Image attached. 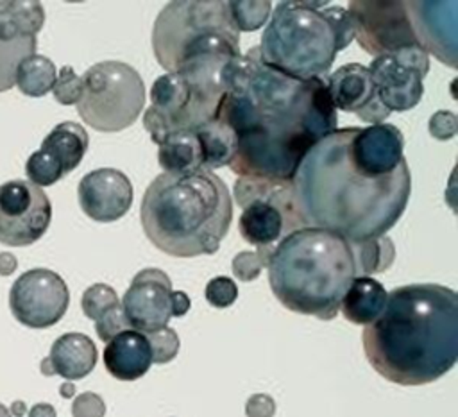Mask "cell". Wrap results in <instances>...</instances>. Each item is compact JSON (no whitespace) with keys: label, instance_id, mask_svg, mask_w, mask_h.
Here are the masks:
<instances>
[{"label":"cell","instance_id":"ffe728a7","mask_svg":"<svg viewBox=\"0 0 458 417\" xmlns=\"http://www.w3.org/2000/svg\"><path fill=\"white\" fill-rule=\"evenodd\" d=\"M81 209L97 222H114L132 206V184L116 168L88 172L77 186Z\"/></svg>","mask_w":458,"mask_h":417},{"label":"cell","instance_id":"83f0119b","mask_svg":"<svg viewBox=\"0 0 458 417\" xmlns=\"http://www.w3.org/2000/svg\"><path fill=\"white\" fill-rule=\"evenodd\" d=\"M55 77V64L45 55L32 54L18 64L14 86H18V89L27 97H43L52 89Z\"/></svg>","mask_w":458,"mask_h":417},{"label":"cell","instance_id":"cb8c5ba5","mask_svg":"<svg viewBox=\"0 0 458 417\" xmlns=\"http://www.w3.org/2000/svg\"><path fill=\"white\" fill-rule=\"evenodd\" d=\"M386 290L379 281L367 276H356L345 290L340 310L344 317L358 326L374 322L386 304Z\"/></svg>","mask_w":458,"mask_h":417},{"label":"cell","instance_id":"f546056e","mask_svg":"<svg viewBox=\"0 0 458 417\" xmlns=\"http://www.w3.org/2000/svg\"><path fill=\"white\" fill-rule=\"evenodd\" d=\"M229 9H231V16L234 20L236 29L242 32H250L259 29L261 25L267 23L272 4L267 0L261 2H229Z\"/></svg>","mask_w":458,"mask_h":417},{"label":"cell","instance_id":"d6986e66","mask_svg":"<svg viewBox=\"0 0 458 417\" xmlns=\"http://www.w3.org/2000/svg\"><path fill=\"white\" fill-rule=\"evenodd\" d=\"M324 81L335 109L354 113L370 125L383 123L388 118L390 111L379 102L367 66L349 63L335 70Z\"/></svg>","mask_w":458,"mask_h":417},{"label":"cell","instance_id":"2e32d148","mask_svg":"<svg viewBox=\"0 0 458 417\" xmlns=\"http://www.w3.org/2000/svg\"><path fill=\"white\" fill-rule=\"evenodd\" d=\"M172 281L161 268H141L120 301L131 329L143 335L165 328L172 317Z\"/></svg>","mask_w":458,"mask_h":417},{"label":"cell","instance_id":"7a4b0ae2","mask_svg":"<svg viewBox=\"0 0 458 417\" xmlns=\"http://www.w3.org/2000/svg\"><path fill=\"white\" fill-rule=\"evenodd\" d=\"M351 136L352 127L324 136L301 161L292 188L304 227L360 242L397 224L410 199L411 174L406 165L390 175H367L351 161Z\"/></svg>","mask_w":458,"mask_h":417},{"label":"cell","instance_id":"4fadbf2b","mask_svg":"<svg viewBox=\"0 0 458 417\" xmlns=\"http://www.w3.org/2000/svg\"><path fill=\"white\" fill-rule=\"evenodd\" d=\"M52 220L48 195L23 179L0 184V243L25 247L38 242Z\"/></svg>","mask_w":458,"mask_h":417},{"label":"cell","instance_id":"30bf717a","mask_svg":"<svg viewBox=\"0 0 458 417\" xmlns=\"http://www.w3.org/2000/svg\"><path fill=\"white\" fill-rule=\"evenodd\" d=\"M242 208L238 231L258 249H274L283 238L304 227L293 199L292 181L238 177L233 188Z\"/></svg>","mask_w":458,"mask_h":417},{"label":"cell","instance_id":"3957f363","mask_svg":"<svg viewBox=\"0 0 458 417\" xmlns=\"http://www.w3.org/2000/svg\"><path fill=\"white\" fill-rule=\"evenodd\" d=\"M361 342L385 379L403 387L431 383L458 360V294L438 283L397 286L379 317L365 326Z\"/></svg>","mask_w":458,"mask_h":417},{"label":"cell","instance_id":"d590c367","mask_svg":"<svg viewBox=\"0 0 458 417\" xmlns=\"http://www.w3.org/2000/svg\"><path fill=\"white\" fill-rule=\"evenodd\" d=\"M125 329H131V328L123 317L122 304L109 310L106 315H102L98 320H95V331H97L98 338L104 342H109L111 338H114L118 333H122Z\"/></svg>","mask_w":458,"mask_h":417},{"label":"cell","instance_id":"e575fe53","mask_svg":"<svg viewBox=\"0 0 458 417\" xmlns=\"http://www.w3.org/2000/svg\"><path fill=\"white\" fill-rule=\"evenodd\" d=\"M428 131H429V134L435 140H440V141H447L453 136H456V132H458V118H456L454 111H449V109L435 111L431 115V118H429Z\"/></svg>","mask_w":458,"mask_h":417},{"label":"cell","instance_id":"52a82bcc","mask_svg":"<svg viewBox=\"0 0 458 417\" xmlns=\"http://www.w3.org/2000/svg\"><path fill=\"white\" fill-rule=\"evenodd\" d=\"M354 39L347 9L279 2L261 36L259 55L276 70L310 79L326 73L340 50Z\"/></svg>","mask_w":458,"mask_h":417},{"label":"cell","instance_id":"8992f818","mask_svg":"<svg viewBox=\"0 0 458 417\" xmlns=\"http://www.w3.org/2000/svg\"><path fill=\"white\" fill-rule=\"evenodd\" d=\"M152 50L168 73L222 72L242 54L229 2H168L154 21Z\"/></svg>","mask_w":458,"mask_h":417},{"label":"cell","instance_id":"277c9868","mask_svg":"<svg viewBox=\"0 0 458 417\" xmlns=\"http://www.w3.org/2000/svg\"><path fill=\"white\" fill-rule=\"evenodd\" d=\"M140 220L145 236L165 254H213L229 231L233 197L211 170L163 172L141 197Z\"/></svg>","mask_w":458,"mask_h":417},{"label":"cell","instance_id":"4dcf8cb0","mask_svg":"<svg viewBox=\"0 0 458 417\" xmlns=\"http://www.w3.org/2000/svg\"><path fill=\"white\" fill-rule=\"evenodd\" d=\"M150 345V353H152V363H168L172 362L177 353H179V336L175 333V329L165 326L157 331L147 333L145 335Z\"/></svg>","mask_w":458,"mask_h":417},{"label":"cell","instance_id":"8fae6325","mask_svg":"<svg viewBox=\"0 0 458 417\" xmlns=\"http://www.w3.org/2000/svg\"><path fill=\"white\" fill-rule=\"evenodd\" d=\"M347 14L352 23L354 39L374 57L417 47L406 5L397 0H358L349 2ZM420 47V45H419Z\"/></svg>","mask_w":458,"mask_h":417},{"label":"cell","instance_id":"60d3db41","mask_svg":"<svg viewBox=\"0 0 458 417\" xmlns=\"http://www.w3.org/2000/svg\"><path fill=\"white\" fill-rule=\"evenodd\" d=\"M27 417H57L55 408L48 403H38L29 410Z\"/></svg>","mask_w":458,"mask_h":417},{"label":"cell","instance_id":"9c48e42d","mask_svg":"<svg viewBox=\"0 0 458 417\" xmlns=\"http://www.w3.org/2000/svg\"><path fill=\"white\" fill-rule=\"evenodd\" d=\"M77 102L79 116L95 131L118 132L132 125L145 106L141 75L123 61H100L89 66Z\"/></svg>","mask_w":458,"mask_h":417},{"label":"cell","instance_id":"7c38bea8","mask_svg":"<svg viewBox=\"0 0 458 417\" xmlns=\"http://www.w3.org/2000/svg\"><path fill=\"white\" fill-rule=\"evenodd\" d=\"M379 102L392 111L415 107L424 93V77L429 72V55L417 45L379 55L367 66Z\"/></svg>","mask_w":458,"mask_h":417},{"label":"cell","instance_id":"8d00e7d4","mask_svg":"<svg viewBox=\"0 0 458 417\" xmlns=\"http://www.w3.org/2000/svg\"><path fill=\"white\" fill-rule=\"evenodd\" d=\"M72 415L73 417H104L106 403L95 392H82L72 403Z\"/></svg>","mask_w":458,"mask_h":417},{"label":"cell","instance_id":"d4e9b609","mask_svg":"<svg viewBox=\"0 0 458 417\" xmlns=\"http://www.w3.org/2000/svg\"><path fill=\"white\" fill-rule=\"evenodd\" d=\"M200 147L202 168L211 170L229 165L236 152V140L233 131L218 118L209 120L193 131Z\"/></svg>","mask_w":458,"mask_h":417},{"label":"cell","instance_id":"d6a6232c","mask_svg":"<svg viewBox=\"0 0 458 417\" xmlns=\"http://www.w3.org/2000/svg\"><path fill=\"white\" fill-rule=\"evenodd\" d=\"M206 301L215 308H227L238 297L236 283L227 276H216L208 281L204 290Z\"/></svg>","mask_w":458,"mask_h":417},{"label":"cell","instance_id":"f35d334b","mask_svg":"<svg viewBox=\"0 0 458 417\" xmlns=\"http://www.w3.org/2000/svg\"><path fill=\"white\" fill-rule=\"evenodd\" d=\"M170 302H172V317H182L188 313L191 301L190 297L182 292V290H172L170 295Z\"/></svg>","mask_w":458,"mask_h":417},{"label":"cell","instance_id":"ac0fdd59","mask_svg":"<svg viewBox=\"0 0 458 417\" xmlns=\"http://www.w3.org/2000/svg\"><path fill=\"white\" fill-rule=\"evenodd\" d=\"M403 149L404 136L392 123L383 122L367 127H352L349 156L367 175L383 177L406 166Z\"/></svg>","mask_w":458,"mask_h":417},{"label":"cell","instance_id":"74e56055","mask_svg":"<svg viewBox=\"0 0 458 417\" xmlns=\"http://www.w3.org/2000/svg\"><path fill=\"white\" fill-rule=\"evenodd\" d=\"M276 401L268 394H252L245 403L247 417H274Z\"/></svg>","mask_w":458,"mask_h":417},{"label":"cell","instance_id":"ee69618b","mask_svg":"<svg viewBox=\"0 0 458 417\" xmlns=\"http://www.w3.org/2000/svg\"><path fill=\"white\" fill-rule=\"evenodd\" d=\"M0 417H11V413H9L7 406H4L2 403H0Z\"/></svg>","mask_w":458,"mask_h":417},{"label":"cell","instance_id":"484cf974","mask_svg":"<svg viewBox=\"0 0 458 417\" xmlns=\"http://www.w3.org/2000/svg\"><path fill=\"white\" fill-rule=\"evenodd\" d=\"M157 161L165 172H191L202 168L195 132H174L159 143Z\"/></svg>","mask_w":458,"mask_h":417},{"label":"cell","instance_id":"9a60e30c","mask_svg":"<svg viewBox=\"0 0 458 417\" xmlns=\"http://www.w3.org/2000/svg\"><path fill=\"white\" fill-rule=\"evenodd\" d=\"M45 11L34 0H0V93L14 86L18 64L36 54Z\"/></svg>","mask_w":458,"mask_h":417},{"label":"cell","instance_id":"1f68e13d","mask_svg":"<svg viewBox=\"0 0 458 417\" xmlns=\"http://www.w3.org/2000/svg\"><path fill=\"white\" fill-rule=\"evenodd\" d=\"M52 93L55 100L63 106L77 104L82 93V81L73 72L72 66H63L55 77V82L52 86Z\"/></svg>","mask_w":458,"mask_h":417},{"label":"cell","instance_id":"f1b7e54d","mask_svg":"<svg viewBox=\"0 0 458 417\" xmlns=\"http://www.w3.org/2000/svg\"><path fill=\"white\" fill-rule=\"evenodd\" d=\"M116 306H120V299L114 288H111L106 283H95L88 286L81 299V308L84 315L91 320H98L102 315H106L109 310Z\"/></svg>","mask_w":458,"mask_h":417},{"label":"cell","instance_id":"603a6c76","mask_svg":"<svg viewBox=\"0 0 458 417\" xmlns=\"http://www.w3.org/2000/svg\"><path fill=\"white\" fill-rule=\"evenodd\" d=\"M54 374L66 379H81L97 365V347L84 333H64L50 347L47 356Z\"/></svg>","mask_w":458,"mask_h":417},{"label":"cell","instance_id":"ab89813d","mask_svg":"<svg viewBox=\"0 0 458 417\" xmlns=\"http://www.w3.org/2000/svg\"><path fill=\"white\" fill-rule=\"evenodd\" d=\"M18 261L11 252H0V276H9L16 270Z\"/></svg>","mask_w":458,"mask_h":417},{"label":"cell","instance_id":"836d02e7","mask_svg":"<svg viewBox=\"0 0 458 417\" xmlns=\"http://www.w3.org/2000/svg\"><path fill=\"white\" fill-rule=\"evenodd\" d=\"M263 268H265V261L254 251H242L231 261L233 274L243 283L254 281Z\"/></svg>","mask_w":458,"mask_h":417},{"label":"cell","instance_id":"4316f807","mask_svg":"<svg viewBox=\"0 0 458 417\" xmlns=\"http://www.w3.org/2000/svg\"><path fill=\"white\" fill-rule=\"evenodd\" d=\"M352 258H354V268L356 276H367L385 272L392 267L395 260V247L390 236H372L360 242H349Z\"/></svg>","mask_w":458,"mask_h":417},{"label":"cell","instance_id":"7bdbcfd3","mask_svg":"<svg viewBox=\"0 0 458 417\" xmlns=\"http://www.w3.org/2000/svg\"><path fill=\"white\" fill-rule=\"evenodd\" d=\"M59 394H61L63 397H66V399L73 397V396H75V385H73V383H70V381L63 383V385L59 387Z\"/></svg>","mask_w":458,"mask_h":417},{"label":"cell","instance_id":"ba28073f","mask_svg":"<svg viewBox=\"0 0 458 417\" xmlns=\"http://www.w3.org/2000/svg\"><path fill=\"white\" fill-rule=\"evenodd\" d=\"M222 95V72L165 73L150 88L143 127L156 145L174 132H193L215 118Z\"/></svg>","mask_w":458,"mask_h":417},{"label":"cell","instance_id":"5bb4252c","mask_svg":"<svg viewBox=\"0 0 458 417\" xmlns=\"http://www.w3.org/2000/svg\"><path fill=\"white\" fill-rule=\"evenodd\" d=\"M70 304L64 279L50 268H30L23 272L9 290L13 317L32 329L57 324Z\"/></svg>","mask_w":458,"mask_h":417},{"label":"cell","instance_id":"7402d4cb","mask_svg":"<svg viewBox=\"0 0 458 417\" xmlns=\"http://www.w3.org/2000/svg\"><path fill=\"white\" fill-rule=\"evenodd\" d=\"M89 145V136L77 122L57 123L43 140L38 156L63 179L82 161Z\"/></svg>","mask_w":458,"mask_h":417},{"label":"cell","instance_id":"6da1fadb","mask_svg":"<svg viewBox=\"0 0 458 417\" xmlns=\"http://www.w3.org/2000/svg\"><path fill=\"white\" fill-rule=\"evenodd\" d=\"M224 95L215 118L234 134L229 168L238 177L292 181L304 156L336 131V109L322 77L297 79L267 64L259 48L222 70Z\"/></svg>","mask_w":458,"mask_h":417},{"label":"cell","instance_id":"e0dca14e","mask_svg":"<svg viewBox=\"0 0 458 417\" xmlns=\"http://www.w3.org/2000/svg\"><path fill=\"white\" fill-rule=\"evenodd\" d=\"M420 48L456 68V2H404Z\"/></svg>","mask_w":458,"mask_h":417},{"label":"cell","instance_id":"44dd1931","mask_svg":"<svg viewBox=\"0 0 458 417\" xmlns=\"http://www.w3.org/2000/svg\"><path fill=\"white\" fill-rule=\"evenodd\" d=\"M107 372L120 381H134L147 374L152 365V353L143 333L125 329L111 338L104 349Z\"/></svg>","mask_w":458,"mask_h":417},{"label":"cell","instance_id":"b9f144b4","mask_svg":"<svg viewBox=\"0 0 458 417\" xmlns=\"http://www.w3.org/2000/svg\"><path fill=\"white\" fill-rule=\"evenodd\" d=\"M25 412H27V406L23 401H13V404L9 408L11 417H21V415H25Z\"/></svg>","mask_w":458,"mask_h":417},{"label":"cell","instance_id":"5b68a950","mask_svg":"<svg viewBox=\"0 0 458 417\" xmlns=\"http://www.w3.org/2000/svg\"><path fill=\"white\" fill-rule=\"evenodd\" d=\"M270 290L290 311L333 320L356 277L351 245L320 227H301L283 238L265 261Z\"/></svg>","mask_w":458,"mask_h":417}]
</instances>
